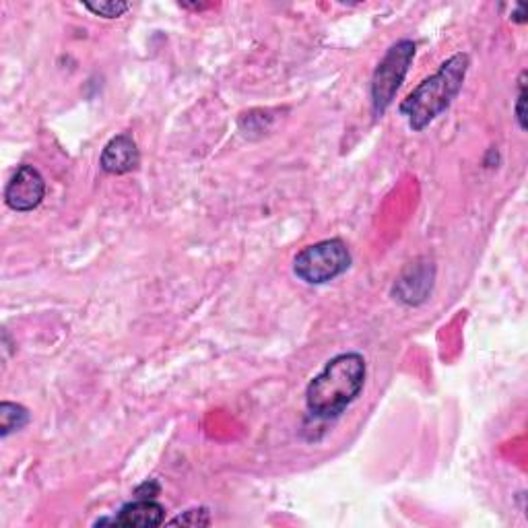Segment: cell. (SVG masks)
Here are the masks:
<instances>
[{
  "label": "cell",
  "instance_id": "6da1fadb",
  "mask_svg": "<svg viewBox=\"0 0 528 528\" xmlns=\"http://www.w3.org/2000/svg\"><path fill=\"white\" fill-rule=\"evenodd\" d=\"M366 372V359L361 353L349 351L328 359L306 388L308 413L322 421L341 417L361 394Z\"/></svg>",
  "mask_w": 528,
  "mask_h": 528
},
{
  "label": "cell",
  "instance_id": "7a4b0ae2",
  "mask_svg": "<svg viewBox=\"0 0 528 528\" xmlns=\"http://www.w3.org/2000/svg\"><path fill=\"white\" fill-rule=\"evenodd\" d=\"M471 58L467 52H458L440 64V69L423 79L399 106V112L407 118L411 130L421 132L442 116L465 85Z\"/></svg>",
  "mask_w": 528,
  "mask_h": 528
},
{
  "label": "cell",
  "instance_id": "3957f363",
  "mask_svg": "<svg viewBox=\"0 0 528 528\" xmlns=\"http://www.w3.org/2000/svg\"><path fill=\"white\" fill-rule=\"evenodd\" d=\"M351 267V252L339 238L306 246L293 258L295 277L308 285H326Z\"/></svg>",
  "mask_w": 528,
  "mask_h": 528
},
{
  "label": "cell",
  "instance_id": "277c9868",
  "mask_svg": "<svg viewBox=\"0 0 528 528\" xmlns=\"http://www.w3.org/2000/svg\"><path fill=\"white\" fill-rule=\"evenodd\" d=\"M415 52H417V46L413 40H399L386 50V54L378 62L376 71L372 75V83H370L372 112L376 118L384 116L386 110L392 106L396 91L401 89L411 69Z\"/></svg>",
  "mask_w": 528,
  "mask_h": 528
},
{
  "label": "cell",
  "instance_id": "5b68a950",
  "mask_svg": "<svg viewBox=\"0 0 528 528\" xmlns=\"http://www.w3.org/2000/svg\"><path fill=\"white\" fill-rule=\"evenodd\" d=\"M46 180L29 163H23L5 188V203L11 211L29 213L44 203Z\"/></svg>",
  "mask_w": 528,
  "mask_h": 528
},
{
  "label": "cell",
  "instance_id": "8992f818",
  "mask_svg": "<svg viewBox=\"0 0 528 528\" xmlns=\"http://www.w3.org/2000/svg\"><path fill=\"white\" fill-rule=\"evenodd\" d=\"M434 279H436L434 262L417 260L415 264H409L407 271L396 279L392 287L394 300H399L405 306H421L434 289Z\"/></svg>",
  "mask_w": 528,
  "mask_h": 528
},
{
  "label": "cell",
  "instance_id": "52a82bcc",
  "mask_svg": "<svg viewBox=\"0 0 528 528\" xmlns=\"http://www.w3.org/2000/svg\"><path fill=\"white\" fill-rule=\"evenodd\" d=\"M141 165V153L137 141L130 135H116L108 141V145L99 157V168L110 176H124L135 172Z\"/></svg>",
  "mask_w": 528,
  "mask_h": 528
},
{
  "label": "cell",
  "instance_id": "ba28073f",
  "mask_svg": "<svg viewBox=\"0 0 528 528\" xmlns=\"http://www.w3.org/2000/svg\"><path fill=\"white\" fill-rule=\"evenodd\" d=\"M116 526H126V528H151V526H161L165 522V508L157 504L155 500H135L118 512L114 516Z\"/></svg>",
  "mask_w": 528,
  "mask_h": 528
},
{
  "label": "cell",
  "instance_id": "9c48e42d",
  "mask_svg": "<svg viewBox=\"0 0 528 528\" xmlns=\"http://www.w3.org/2000/svg\"><path fill=\"white\" fill-rule=\"evenodd\" d=\"M29 421L31 413L23 405L11 401L0 403V438H9L11 434L21 432L25 425H29Z\"/></svg>",
  "mask_w": 528,
  "mask_h": 528
},
{
  "label": "cell",
  "instance_id": "30bf717a",
  "mask_svg": "<svg viewBox=\"0 0 528 528\" xmlns=\"http://www.w3.org/2000/svg\"><path fill=\"white\" fill-rule=\"evenodd\" d=\"M83 7L89 13H93L95 17H104V19H118L130 9V5L122 3V0H104V3H83Z\"/></svg>",
  "mask_w": 528,
  "mask_h": 528
},
{
  "label": "cell",
  "instance_id": "8fae6325",
  "mask_svg": "<svg viewBox=\"0 0 528 528\" xmlns=\"http://www.w3.org/2000/svg\"><path fill=\"white\" fill-rule=\"evenodd\" d=\"M170 524H182V526H209L211 524V516L207 508H192L182 512L180 516L172 518Z\"/></svg>",
  "mask_w": 528,
  "mask_h": 528
},
{
  "label": "cell",
  "instance_id": "7c38bea8",
  "mask_svg": "<svg viewBox=\"0 0 528 528\" xmlns=\"http://www.w3.org/2000/svg\"><path fill=\"white\" fill-rule=\"evenodd\" d=\"M526 73L520 75V93H518V102H516V120H518V126L520 130H526V120H524V104H526Z\"/></svg>",
  "mask_w": 528,
  "mask_h": 528
},
{
  "label": "cell",
  "instance_id": "4fadbf2b",
  "mask_svg": "<svg viewBox=\"0 0 528 528\" xmlns=\"http://www.w3.org/2000/svg\"><path fill=\"white\" fill-rule=\"evenodd\" d=\"M159 491H161L159 483L153 481V479H149V481H145L143 485H139V487L135 489V498H137V500H155L157 495H159Z\"/></svg>",
  "mask_w": 528,
  "mask_h": 528
},
{
  "label": "cell",
  "instance_id": "5bb4252c",
  "mask_svg": "<svg viewBox=\"0 0 528 528\" xmlns=\"http://www.w3.org/2000/svg\"><path fill=\"white\" fill-rule=\"evenodd\" d=\"M514 21L516 23H524L526 21V7L524 5H518V9L514 13Z\"/></svg>",
  "mask_w": 528,
  "mask_h": 528
}]
</instances>
